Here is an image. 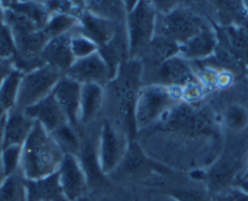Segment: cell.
Returning a JSON list of instances; mask_svg holds the SVG:
<instances>
[{"instance_id": "5b68a950", "label": "cell", "mask_w": 248, "mask_h": 201, "mask_svg": "<svg viewBox=\"0 0 248 201\" xmlns=\"http://www.w3.org/2000/svg\"><path fill=\"white\" fill-rule=\"evenodd\" d=\"M211 23L193 7L179 2L172 11L157 15L155 35L165 36L181 46L201 31L212 28Z\"/></svg>"}, {"instance_id": "2e32d148", "label": "cell", "mask_w": 248, "mask_h": 201, "mask_svg": "<svg viewBox=\"0 0 248 201\" xmlns=\"http://www.w3.org/2000/svg\"><path fill=\"white\" fill-rule=\"evenodd\" d=\"M218 46V34L215 26L193 36L179 46V55L190 62H200L215 55Z\"/></svg>"}, {"instance_id": "cb8c5ba5", "label": "cell", "mask_w": 248, "mask_h": 201, "mask_svg": "<svg viewBox=\"0 0 248 201\" xmlns=\"http://www.w3.org/2000/svg\"><path fill=\"white\" fill-rule=\"evenodd\" d=\"M79 26L78 16L72 14H52L46 23L44 31L50 39L72 33Z\"/></svg>"}, {"instance_id": "e0dca14e", "label": "cell", "mask_w": 248, "mask_h": 201, "mask_svg": "<svg viewBox=\"0 0 248 201\" xmlns=\"http://www.w3.org/2000/svg\"><path fill=\"white\" fill-rule=\"evenodd\" d=\"M218 41L239 61L245 72H248V28L239 26L216 27Z\"/></svg>"}, {"instance_id": "d6986e66", "label": "cell", "mask_w": 248, "mask_h": 201, "mask_svg": "<svg viewBox=\"0 0 248 201\" xmlns=\"http://www.w3.org/2000/svg\"><path fill=\"white\" fill-rule=\"evenodd\" d=\"M27 201H67L61 188L58 172L40 179H26Z\"/></svg>"}, {"instance_id": "ba28073f", "label": "cell", "mask_w": 248, "mask_h": 201, "mask_svg": "<svg viewBox=\"0 0 248 201\" xmlns=\"http://www.w3.org/2000/svg\"><path fill=\"white\" fill-rule=\"evenodd\" d=\"M131 140L126 131L111 121L104 120L98 135V161L104 176L114 173L126 156Z\"/></svg>"}, {"instance_id": "6da1fadb", "label": "cell", "mask_w": 248, "mask_h": 201, "mask_svg": "<svg viewBox=\"0 0 248 201\" xmlns=\"http://www.w3.org/2000/svg\"><path fill=\"white\" fill-rule=\"evenodd\" d=\"M64 155L53 136L35 121L22 145L21 173L26 179H40L57 173Z\"/></svg>"}, {"instance_id": "4316f807", "label": "cell", "mask_w": 248, "mask_h": 201, "mask_svg": "<svg viewBox=\"0 0 248 201\" xmlns=\"http://www.w3.org/2000/svg\"><path fill=\"white\" fill-rule=\"evenodd\" d=\"M165 194L178 201H212V195L208 191L206 184L174 186L169 191H165Z\"/></svg>"}, {"instance_id": "74e56055", "label": "cell", "mask_w": 248, "mask_h": 201, "mask_svg": "<svg viewBox=\"0 0 248 201\" xmlns=\"http://www.w3.org/2000/svg\"><path fill=\"white\" fill-rule=\"evenodd\" d=\"M7 178L6 173H5V170L4 167H2V164H1V159H0V186H2V183L5 182V179Z\"/></svg>"}, {"instance_id": "30bf717a", "label": "cell", "mask_w": 248, "mask_h": 201, "mask_svg": "<svg viewBox=\"0 0 248 201\" xmlns=\"http://www.w3.org/2000/svg\"><path fill=\"white\" fill-rule=\"evenodd\" d=\"M64 75L80 85H98L102 87L108 86L114 79L110 68L99 52L77 60Z\"/></svg>"}, {"instance_id": "b9f144b4", "label": "cell", "mask_w": 248, "mask_h": 201, "mask_svg": "<svg viewBox=\"0 0 248 201\" xmlns=\"http://www.w3.org/2000/svg\"><path fill=\"white\" fill-rule=\"evenodd\" d=\"M78 201H89V200H87L86 198H82V199H80V200H78Z\"/></svg>"}, {"instance_id": "ffe728a7", "label": "cell", "mask_w": 248, "mask_h": 201, "mask_svg": "<svg viewBox=\"0 0 248 201\" xmlns=\"http://www.w3.org/2000/svg\"><path fill=\"white\" fill-rule=\"evenodd\" d=\"M179 55V45L161 35H155L140 61L143 64V70H149L157 67L169 58Z\"/></svg>"}, {"instance_id": "484cf974", "label": "cell", "mask_w": 248, "mask_h": 201, "mask_svg": "<svg viewBox=\"0 0 248 201\" xmlns=\"http://www.w3.org/2000/svg\"><path fill=\"white\" fill-rule=\"evenodd\" d=\"M51 135L53 136V138L58 143V145H60L64 154H73L79 156L81 139L78 136L77 128L73 127L70 124H65L64 126L58 128L57 131H55Z\"/></svg>"}, {"instance_id": "7bdbcfd3", "label": "cell", "mask_w": 248, "mask_h": 201, "mask_svg": "<svg viewBox=\"0 0 248 201\" xmlns=\"http://www.w3.org/2000/svg\"><path fill=\"white\" fill-rule=\"evenodd\" d=\"M135 201H140V200H138V199L137 198H136V200Z\"/></svg>"}, {"instance_id": "9c48e42d", "label": "cell", "mask_w": 248, "mask_h": 201, "mask_svg": "<svg viewBox=\"0 0 248 201\" xmlns=\"http://www.w3.org/2000/svg\"><path fill=\"white\" fill-rule=\"evenodd\" d=\"M147 79L150 81L149 84L174 89H184L193 82L200 81L190 61L181 55L169 58L153 69L143 70L142 81Z\"/></svg>"}, {"instance_id": "9a60e30c", "label": "cell", "mask_w": 248, "mask_h": 201, "mask_svg": "<svg viewBox=\"0 0 248 201\" xmlns=\"http://www.w3.org/2000/svg\"><path fill=\"white\" fill-rule=\"evenodd\" d=\"M24 111L50 133H53L65 124H69L52 93L48 94L43 101L27 108Z\"/></svg>"}, {"instance_id": "ac0fdd59", "label": "cell", "mask_w": 248, "mask_h": 201, "mask_svg": "<svg viewBox=\"0 0 248 201\" xmlns=\"http://www.w3.org/2000/svg\"><path fill=\"white\" fill-rule=\"evenodd\" d=\"M35 121L24 110L14 108L6 114L4 127V144L2 148L10 145H23L31 135Z\"/></svg>"}, {"instance_id": "d590c367", "label": "cell", "mask_w": 248, "mask_h": 201, "mask_svg": "<svg viewBox=\"0 0 248 201\" xmlns=\"http://www.w3.org/2000/svg\"><path fill=\"white\" fill-rule=\"evenodd\" d=\"M5 119H6V116H5V118L2 119L1 121H0V152H1V149H2V144H4V127H5Z\"/></svg>"}, {"instance_id": "3957f363", "label": "cell", "mask_w": 248, "mask_h": 201, "mask_svg": "<svg viewBox=\"0 0 248 201\" xmlns=\"http://www.w3.org/2000/svg\"><path fill=\"white\" fill-rule=\"evenodd\" d=\"M182 94L183 89L165 87L156 84L143 85L138 93L133 114L136 131L149 127L156 121L159 123L167 111L182 102Z\"/></svg>"}, {"instance_id": "d4e9b609", "label": "cell", "mask_w": 248, "mask_h": 201, "mask_svg": "<svg viewBox=\"0 0 248 201\" xmlns=\"http://www.w3.org/2000/svg\"><path fill=\"white\" fill-rule=\"evenodd\" d=\"M24 181L21 171L7 177L0 186V201H27Z\"/></svg>"}, {"instance_id": "7402d4cb", "label": "cell", "mask_w": 248, "mask_h": 201, "mask_svg": "<svg viewBox=\"0 0 248 201\" xmlns=\"http://www.w3.org/2000/svg\"><path fill=\"white\" fill-rule=\"evenodd\" d=\"M23 73L14 69L0 81V108L9 113L16 107L19 84Z\"/></svg>"}, {"instance_id": "60d3db41", "label": "cell", "mask_w": 248, "mask_h": 201, "mask_svg": "<svg viewBox=\"0 0 248 201\" xmlns=\"http://www.w3.org/2000/svg\"><path fill=\"white\" fill-rule=\"evenodd\" d=\"M245 4V7H246V11H247V16H248V0H246V1H244Z\"/></svg>"}, {"instance_id": "f546056e", "label": "cell", "mask_w": 248, "mask_h": 201, "mask_svg": "<svg viewBox=\"0 0 248 201\" xmlns=\"http://www.w3.org/2000/svg\"><path fill=\"white\" fill-rule=\"evenodd\" d=\"M70 47H72V52L74 55L75 61L81 60V58H86L89 56L93 55V53L98 52L99 47L96 43L89 39L87 36L82 35L81 33L75 29L72 31V36H70Z\"/></svg>"}, {"instance_id": "1f68e13d", "label": "cell", "mask_w": 248, "mask_h": 201, "mask_svg": "<svg viewBox=\"0 0 248 201\" xmlns=\"http://www.w3.org/2000/svg\"><path fill=\"white\" fill-rule=\"evenodd\" d=\"M16 56V45L15 38L9 27L4 26L0 28V61L12 63Z\"/></svg>"}, {"instance_id": "ab89813d", "label": "cell", "mask_w": 248, "mask_h": 201, "mask_svg": "<svg viewBox=\"0 0 248 201\" xmlns=\"http://www.w3.org/2000/svg\"><path fill=\"white\" fill-rule=\"evenodd\" d=\"M0 81H1V80H0ZM6 114H7V113H5V111L2 110L1 108H0V121H1L2 119L5 118V116H6Z\"/></svg>"}, {"instance_id": "8fae6325", "label": "cell", "mask_w": 248, "mask_h": 201, "mask_svg": "<svg viewBox=\"0 0 248 201\" xmlns=\"http://www.w3.org/2000/svg\"><path fill=\"white\" fill-rule=\"evenodd\" d=\"M58 177L65 200L78 201L86 198L90 183L77 155H64L58 170Z\"/></svg>"}, {"instance_id": "8992f818", "label": "cell", "mask_w": 248, "mask_h": 201, "mask_svg": "<svg viewBox=\"0 0 248 201\" xmlns=\"http://www.w3.org/2000/svg\"><path fill=\"white\" fill-rule=\"evenodd\" d=\"M157 12L152 1L140 0L126 15L125 29L127 35L130 60H140L156 34Z\"/></svg>"}, {"instance_id": "8d00e7d4", "label": "cell", "mask_w": 248, "mask_h": 201, "mask_svg": "<svg viewBox=\"0 0 248 201\" xmlns=\"http://www.w3.org/2000/svg\"><path fill=\"white\" fill-rule=\"evenodd\" d=\"M6 26L5 24V7L2 5V1H0V28Z\"/></svg>"}, {"instance_id": "5bb4252c", "label": "cell", "mask_w": 248, "mask_h": 201, "mask_svg": "<svg viewBox=\"0 0 248 201\" xmlns=\"http://www.w3.org/2000/svg\"><path fill=\"white\" fill-rule=\"evenodd\" d=\"M72 33L50 39L41 52V62L55 68L61 74H65L75 62V57L70 47Z\"/></svg>"}, {"instance_id": "7a4b0ae2", "label": "cell", "mask_w": 248, "mask_h": 201, "mask_svg": "<svg viewBox=\"0 0 248 201\" xmlns=\"http://www.w3.org/2000/svg\"><path fill=\"white\" fill-rule=\"evenodd\" d=\"M143 64L140 60H128L121 64L116 77L106 87L114 104L116 113L121 120L125 121L128 135H136L135 106L140 90L142 89Z\"/></svg>"}, {"instance_id": "7c38bea8", "label": "cell", "mask_w": 248, "mask_h": 201, "mask_svg": "<svg viewBox=\"0 0 248 201\" xmlns=\"http://www.w3.org/2000/svg\"><path fill=\"white\" fill-rule=\"evenodd\" d=\"M79 18V26L77 31L82 35L91 39L93 43L98 45V47L108 45L118 35L119 31L125 23H116L110 19L103 18L97 15L92 14L85 7L78 16Z\"/></svg>"}, {"instance_id": "836d02e7", "label": "cell", "mask_w": 248, "mask_h": 201, "mask_svg": "<svg viewBox=\"0 0 248 201\" xmlns=\"http://www.w3.org/2000/svg\"><path fill=\"white\" fill-rule=\"evenodd\" d=\"M14 69L15 68L14 65H12V63L2 62V61H0V80L4 79V77H6L9 73H11Z\"/></svg>"}, {"instance_id": "4fadbf2b", "label": "cell", "mask_w": 248, "mask_h": 201, "mask_svg": "<svg viewBox=\"0 0 248 201\" xmlns=\"http://www.w3.org/2000/svg\"><path fill=\"white\" fill-rule=\"evenodd\" d=\"M81 87L79 82L63 74L53 89L52 94L65 114L68 123L77 128L80 125V101Z\"/></svg>"}, {"instance_id": "e575fe53", "label": "cell", "mask_w": 248, "mask_h": 201, "mask_svg": "<svg viewBox=\"0 0 248 201\" xmlns=\"http://www.w3.org/2000/svg\"><path fill=\"white\" fill-rule=\"evenodd\" d=\"M153 201H178V200H176V199L172 198V196L167 195V194L162 193V194H159V195L154 196Z\"/></svg>"}, {"instance_id": "4dcf8cb0", "label": "cell", "mask_w": 248, "mask_h": 201, "mask_svg": "<svg viewBox=\"0 0 248 201\" xmlns=\"http://www.w3.org/2000/svg\"><path fill=\"white\" fill-rule=\"evenodd\" d=\"M0 159L7 177L21 171L22 145H10L2 148L0 152Z\"/></svg>"}, {"instance_id": "f35d334b", "label": "cell", "mask_w": 248, "mask_h": 201, "mask_svg": "<svg viewBox=\"0 0 248 201\" xmlns=\"http://www.w3.org/2000/svg\"><path fill=\"white\" fill-rule=\"evenodd\" d=\"M248 179V159H247V167H246V171H245L244 177H242V181H246Z\"/></svg>"}, {"instance_id": "277c9868", "label": "cell", "mask_w": 248, "mask_h": 201, "mask_svg": "<svg viewBox=\"0 0 248 201\" xmlns=\"http://www.w3.org/2000/svg\"><path fill=\"white\" fill-rule=\"evenodd\" d=\"M157 128L189 137L211 136L216 132V120L203 107L182 101L162 116Z\"/></svg>"}, {"instance_id": "52a82bcc", "label": "cell", "mask_w": 248, "mask_h": 201, "mask_svg": "<svg viewBox=\"0 0 248 201\" xmlns=\"http://www.w3.org/2000/svg\"><path fill=\"white\" fill-rule=\"evenodd\" d=\"M62 75L55 68L46 64L24 73L19 84L18 97L15 108L26 110L29 107L43 101L52 93Z\"/></svg>"}, {"instance_id": "f1b7e54d", "label": "cell", "mask_w": 248, "mask_h": 201, "mask_svg": "<svg viewBox=\"0 0 248 201\" xmlns=\"http://www.w3.org/2000/svg\"><path fill=\"white\" fill-rule=\"evenodd\" d=\"M143 167L144 169L147 167V159H145L140 145L135 140H131L125 159L121 162L120 167L118 170L123 169V173L131 174V176L135 174L136 176V174L142 173Z\"/></svg>"}, {"instance_id": "83f0119b", "label": "cell", "mask_w": 248, "mask_h": 201, "mask_svg": "<svg viewBox=\"0 0 248 201\" xmlns=\"http://www.w3.org/2000/svg\"><path fill=\"white\" fill-rule=\"evenodd\" d=\"M222 121L230 131H244L248 126V109L239 103L230 104L223 111Z\"/></svg>"}, {"instance_id": "d6a6232c", "label": "cell", "mask_w": 248, "mask_h": 201, "mask_svg": "<svg viewBox=\"0 0 248 201\" xmlns=\"http://www.w3.org/2000/svg\"><path fill=\"white\" fill-rule=\"evenodd\" d=\"M212 201H248V191L244 190L240 186H232L213 196Z\"/></svg>"}, {"instance_id": "44dd1931", "label": "cell", "mask_w": 248, "mask_h": 201, "mask_svg": "<svg viewBox=\"0 0 248 201\" xmlns=\"http://www.w3.org/2000/svg\"><path fill=\"white\" fill-rule=\"evenodd\" d=\"M106 87L98 85H82L80 101V124H90L106 102Z\"/></svg>"}, {"instance_id": "603a6c76", "label": "cell", "mask_w": 248, "mask_h": 201, "mask_svg": "<svg viewBox=\"0 0 248 201\" xmlns=\"http://www.w3.org/2000/svg\"><path fill=\"white\" fill-rule=\"evenodd\" d=\"M85 7L92 14L116 23H125L126 21L125 1H87Z\"/></svg>"}]
</instances>
